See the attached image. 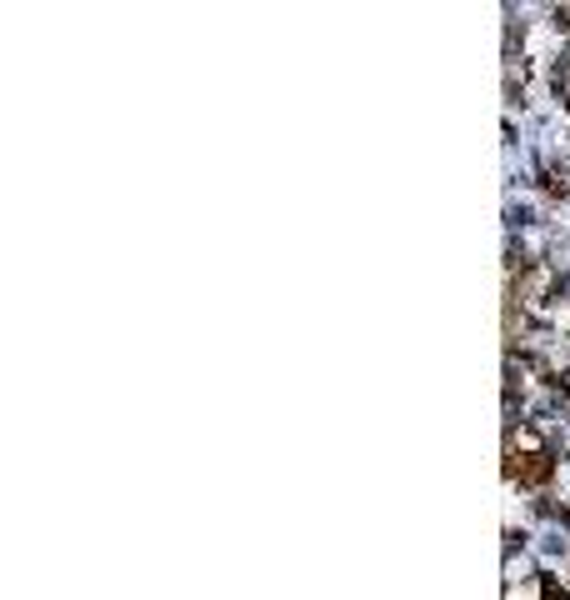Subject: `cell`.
I'll return each mask as SVG.
<instances>
[{"instance_id": "1", "label": "cell", "mask_w": 570, "mask_h": 600, "mask_svg": "<svg viewBox=\"0 0 570 600\" xmlns=\"http://www.w3.org/2000/svg\"><path fill=\"white\" fill-rule=\"evenodd\" d=\"M510 475H520V481H546L550 461L546 455H516V461H510Z\"/></svg>"}]
</instances>
